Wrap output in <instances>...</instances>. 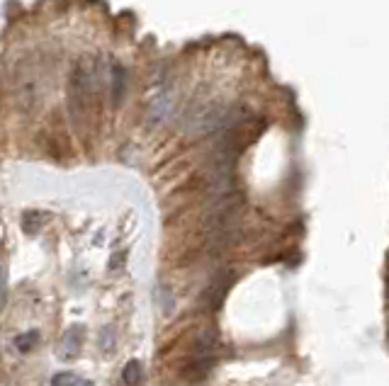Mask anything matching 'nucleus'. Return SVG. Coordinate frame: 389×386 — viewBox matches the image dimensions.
I'll list each match as a JSON object with an SVG mask.
<instances>
[{
    "label": "nucleus",
    "mask_w": 389,
    "mask_h": 386,
    "mask_svg": "<svg viewBox=\"0 0 389 386\" xmlns=\"http://www.w3.org/2000/svg\"><path fill=\"white\" fill-rule=\"evenodd\" d=\"M122 379H125L127 386H139L144 381V367H141V362L136 360L127 362L125 371H122Z\"/></svg>",
    "instance_id": "39448f33"
},
{
    "label": "nucleus",
    "mask_w": 389,
    "mask_h": 386,
    "mask_svg": "<svg viewBox=\"0 0 389 386\" xmlns=\"http://www.w3.org/2000/svg\"><path fill=\"white\" fill-rule=\"evenodd\" d=\"M98 90H100V64L93 56H85L78 61L73 78H71V107L75 104V112L85 114Z\"/></svg>",
    "instance_id": "f257e3e1"
},
{
    "label": "nucleus",
    "mask_w": 389,
    "mask_h": 386,
    "mask_svg": "<svg viewBox=\"0 0 389 386\" xmlns=\"http://www.w3.org/2000/svg\"><path fill=\"white\" fill-rule=\"evenodd\" d=\"M229 284H231L229 275H221V277H217L215 282L207 287L205 302H210V306H219L221 299H224V294H226V289H229Z\"/></svg>",
    "instance_id": "20e7f679"
},
{
    "label": "nucleus",
    "mask_w": 389,
    "mask_h": 386,
    "mask_svg": "<svg viewBox=\"0 0 389 386\" xmlns=\"http://www.w3.org/2000/svg\"><path fill=\"white\" fill-rule=\"evenodd\" d=\"M37 342V333H25V336H17L15 338V345L20 352H30Z\"/></svg>",
    "instance_id": "6e6552de"
},
{
    "label": "nucleus",
    "mask_w": 389,
    "mask_h": 386,
    "mask_svg": "<svg viewBox=\"0 0 389 386\" xmlns=\"http://www.w3.org/2000/svg\"><path fill=\"white\" fill-rule=\"evenodd\" d=\"M80 345H83V328L73 326L64 336V340H61V347H64V350H61V357H64V360H73V357L78 355Z\"/></svg>",
    "instance_id": "7ed1b4c3"
},
{
    "label": "nucleus",
    "mask_w": 389,
    "mask_h": 386,
    "mask_svg": "<svg viewBox=\"0 0 389 386\" xmlns=\"http://www.w3.org/2000/svg\"><path fill=\"white\" fill-rule=\"evenodd\" d=\"M239 221V199L234 194H224L219 202L215 204V209L210 212L205 223L207 243L212 248H224L231 241V233Z\"/></svg>",
    "instance_id": "f03ea898"
},
{
    "label": "nucleus",
    "mask_w": 389,
    "mask_h": 386,
    "mask_svg": "<svg viewBox=\"0 0 389 386\" xmlns=\"http://www.w3.org/2000/svg\"><path fill=\"white\" fill-rule=\"evenodd\" d=\"M125 68L120 64H112V95H115V104H120L122 98H125Z\"/></svg>",
    "instance_id": "423d86ee"
},
{
    "label": "nucleus",
    "mask_w": 389,
    "mask_h": 386,
    "mask_svg": "<svg viewBox=\"0 0 389 386\" xmlns=\"http://www.w3.org/2000/svg\"><path fill=\"white\" fill-rule=\"evenodd\" d=\"M51 386H90V381H85L83 376L71 374V371H64V374H56Z\"/></svg>",
    "instance_id": "0eeeda50"
}]
</instances>
